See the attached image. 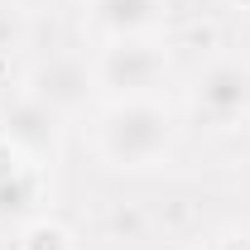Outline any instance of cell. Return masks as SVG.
Wrapping results in <instances>:
<instances>
[{
	"label": "cell",
	"mask_w": 250,
	"mask_h": 250,
	"mask_svg": "<svg viewBox=\"0 0 250 250\" xmlns=\"http://www.w3.org/2000/svg\"><path fill=\"white\" fill-rule=\"evenodd\" d=\"M173 145V116L159 106L154 96L145 101H111L96 130V149L116 168H149L168 154Z\"/></svg>",
	"instance_id": "1"
},
{
	"label": "cell",
	"mask_w": 250,
	"mask_h": 250,
	"mask_svg": "<svg viewBox=\"0 0 250 250\" xmlns=\"http://www.w3.org/2000/svg\"><path fill=\"white\" fill-rule=\"evenodd\" d=\"M164 77H168V53L149 39L106 43V53L92 67L96 92H106L111 101H145V96H154V87Z\"/></svg>",
	"instance_id": "2"
},
{
	"label": "cell",
	"mask_w": 250,
	"mask_h": 250,
	"mask_svg": "<svg viewBox=\"0 0 250 250\" xmlns=\"http://www.w3.org/2000/svg\"><path fill=\"white\" fill-rule=\"evenodd\" d=\"M192 111L212 125H231L250 116V62L217 58L212 67H202V77L192 82Z\"/></svg>",
	"instance_id": "3"
},
{
	"label": "cell",
	"mask_w": 250,
	"mask_h": 250,
	"mask_svg": "<svg viewBox=\"0 0 250 250\" xmlns=\"http://www.w3.org/2000/svg\"><path fill=\"white\" fill-rule=\"evenodd\" d=\"M58 135H62V116L48 111L43 101H34L29 92L0 106V140H10L29 164H43L58 154Z\"/></svg>",
	"instance_id": "4"
},
{
	"label": "cell",
	"mask_w": 250,
	"mask_h": 250,
	"mask_svg": "<svg viewBox=\"0 0 250 250\" xmlns=\"http://www.w3.org/2000/svg\"><path fill=\"white\" fill-rule=\"evenodd\" d=\"M92 92H96V82L77 58H48V62H39L34 77H29V96L43 101L48 111H58V116L82 111Z\"/></svg>",
	"instance_id": "5"
},
{
	"label": "cell",
	"mask_w": 250,
	"mask_h": 250,
	"mask_svg": "<svg viewBox=\"0 0 250 250\" xmlns=\"http://www.w3.org/2000/svg\"><path fill=\"white\" fill-rule=\"evenodd\" d=\"M87 15H92V29L106 43L149 39V29L159 24V0H92Z\"/></svg>",
	"instance_id": "6"
},
{
	"label": "cell",
	"mask_w": 250,
	"mask_h": 250,
	"mask_svg": "<svg viewBox=\"0 0 250 250\" xmlns=\"http://www.w3.org/2000/svg\"><path fill=\"white\" fill-rule=\"evenodd\" d=\"M34 202H39V178H34V164H29L0 183V221H20Z\"/></svg>",
	"instance_id": "7"
},
{
	"label": "cell",
	"mask_w": 250,
	"mask_h": 250,
	"mask_svg": "<svg viewBox=\"0 0 250 250\" xmlns=\"http://www.w3.org/2000/svg\"><path fill=\"white\" fill-rule=\"evenodd\" d=\"M20 250H72V231L58 221H29L20 236Z\"/></svg>",
	"instance_id": "8"
},
{
	"label": "cell",
	"mask_w": 250,
	"mask_h": 250,
	"mask_svg": "<svg viewBox=\"0 0 250 250\" xmlns=\"http://www.w3.org/2000/svg\"><path fill=\"white\" fill-rule=\"evenodd\" d=\"M20 39H24V20H20V10H15L10 0H0V62L20 48Z\"/></svg>",
	"instance_id": "9"
},
{
	"label": "cell",
	"mask_w": 250,
	"mask_h": 250,
	"mask_svg": "<svg viewBox=\"0 0 250 250\" xmlns=\"http://www.w3.org/2000/svg\"><path fill=\"white\" fill-rule=\"evenodd\" d=\"M20 168H29V159L20 154V149H15L10 140H0V183H5V178H15Z\"/></svg>",
	"instance_id": "10"
},
{
	"label": "cell",
	"mask_w": 250,
	"mask_h": 250,
	"mask_svg": "<svg viewBox=\"0 0 250 250\" xmlns=\"http://www.w3.org/2000/svg\"><path fill=\"white\" fill-rule=\"evenodd\" d=\"M207 250H250V236H221V241H212Z\"/></svg>",
	"instance_id": "11"
},
{
	"label": "cell",
	"mask_w": 250,
	"mask_h": 250,
	"mask_svg": "<svg viewBox=\"0 0 250 250\" xmlns=\"http://www.w3.org/2000/svg\"><path fill=\"white\" fill-rule=\"evenodd\" d=\"M231 5H241V10H250V0H231Z\"/></svg>",
	"instance_id": "12"
}]
</instances>
